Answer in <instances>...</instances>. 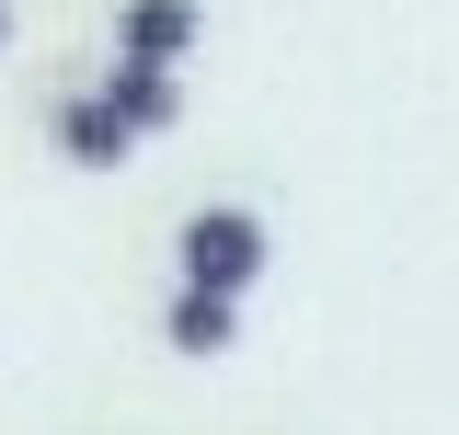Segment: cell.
Instances as JSON below:
<instances>
[{
    "label": "cell",
    "mask_w": 459,
    "mask_h": 435,
    "mask_svg": "<svg viewBox=\"0 0 459 435\" xmlns=\"http://www.w3.org/2000/svg\"><path fill=\"white\" fill-rule=\"evenodd\" d=\"M0 47H12V12H0Z\"/></svg>",
    "instance_id": "8992f818"
},
{
    "label": "cell",
    "mask_w": 459,
    "mask_h": 435,
    "mask_svg": "<svg viewBox=\"0 0 459 435\" xmlns=\"http://www.w3.org/2000/svg\"><path fill=\"white\" fill-rule=\"evenodd\" d=\"M104 104L126 138H161V126H184V69H138V57H115L104 69Z\"/></svg>",
    "instance_id": "3957f363"
},
{
    "label": "cell",
    "mask_w": 459,
    "mask_h": 435,
    "mask_svg": "<svg viewBox=\"0 0 459 435\" xmlns=\"http://www.w3.org/2000/svg\"><path fill=\"white\" fill-rule=\"evenodd\" d=\"M126 149H138V138L115 126V104H104V92H69V104H57V161H81V172H115Z\"/></svg>",
    "instance_id": "277c9868"
},
{
    "label": "cell",
    "mask_w": 459,
    "mask_h": 435,
    "mask_svg": "<svg viewBox=\"0 0 459 435\" xmlns=\"http://www.w3.org/2000/svg\"><path fill=\"white\" fill-rule=\"evenodd\" d=\"M195 47H207V12L195 0H126L115 12V57H138V69H184Z\"/></svg>",
    "instance_id": "7a4b0ae2"
},
{
    "label": "cell",
    "mask_w": 459,
    "mask_h": 435,
    "mask_svg": "<svg viewBox=\"0 0 459 435\" xmlns=\"http://www.w3.org/2000/svg\"><path fill=\"white\" fill-rule=\"evenodd\" d=\"M161 344H172V355H230V344H241V298L172 286V310H161Z\"/></svg>",
    "instance_id": "5b68a950"
},
{
    "label": "cell",
    "mask_w": 459,
    "mask_h": 435,
    "mask_svg": "<svg viewBox=\"0 0 459 435\" xmlns=\"http://www.w3.org/2000/svg\"><path fill=\"white\" fill-rule=\"evenodd\" d=\"M264 218L253 207H195L184 218V241H172V264H184V286H207V298H241L253 275H264Z\"/></svg>",
    "instance_id": "6da1fadb"
}]
</instances>
